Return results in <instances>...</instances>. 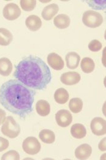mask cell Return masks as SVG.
I'll return each instance as SVG.
<instances>
[{
    "label": "cell",
    "instance_id": "cell-1",
    "mask_svg": "<svg viewBox=\"0 0 106 160\" xmlns=\"http://www.w3.org/2000/svg\"><path fill=\"white\" fill-rule=\"evenodd\" d=\"M35 91L18 80H10L0 88V104L6 110L25 118L33 111Z\"/></svg>",
    "mask_w": 106,
    "mask_h": 160
},
{
    "label": "cell",
    "instance_id": "cell-2",
    "mask_svg": "<svg viewBox=\"0 0 106 160\" xmlns=\"http://www.w3.org/2000/svg\"><path fill=\"white\" fill-rule=\"evenodd\" d=\"M13 77L33 90H43L52 80L48 66L41 58L30 55L20 61L15 66Z\"/></svg>",
    "mask_w": 106,
    "mask_h": 160
},
{
    "label": "cell",
    "instance_id": "cell-3",
    "mask_svg": "<svg viewBox=\"0 0 106 160\" xmlns=\"http://www.w3.org/2000/svg\"><path fill=\"white\" fill-rule=\"evenodd\" d=\"M20 131L19 125L15 119L11 116L6 117L1 128L2 133L10 138H15L19 135Z\"/></svg>",
    "mask_w": 106,
    "mask_h": 160
},
{
    "label": "cell",
    "instance_id": "cell-4",
    "mask_svg": "<svg viewBox=\"0 0 106 160\" xmlns=\"http://www.w3.org/2000/svg\"><path fill=\"white\" fill-rule=\"evenodd\" d=\"M83 24L90 28H97L103 22V17L98 12L93 10L86 11L83 15Z\"/></svg>",
    "mask_w": 106,
    "mask_h": 160
},
{
    "label": "cell",
    "instance_id": "cell-5",
    "mask_svg": "<svg viewBox=\"0 0 106 160\" xmlns=\"http://www.w3.org/2000/svg\"><path fill=\"white\" fill-rule=\"evenodd\" d=\"M22 148L26 153L34 155L38 153L41 150V146L37 138L33 137H29L24 140Z\"/></svg>",
    "mask_w": 106,
    "mask_h": 160
},
{
    "label": "cell",
    "instance_id": "cell-6",
    "mask_svg": "<svg viewBox=\"0 0 106 160\" xmlns=\"http://www.w3.org/2000/svg\"><path fill=\"white\" fill-rule=\"evenodd\" d=\"M21 11L19 6L15 3H9L5 6L3 10L4 17L6 20L13 21L17 20L21 15Z\"/></svg>",
    "mask_w": 106,
    "mask_h": 160
},
{
    "label": "cell",
    "instance_id": "cell-7",
    "mask_svg": "<svg viewBox=\"0 0 106 160\" xmlns=\"http://www.w3.org/2000/svg\"><path fill=\"white\" fill-rule=\"evenodd\" d=\"M90 129L92 133L95 135H104L106 133V120L101 117L94 118L91 121Z\"/></svg>",
    "mask_w": 106,
    "mask_h": 160
},
{
    "label": "cell",
    "instance_id": "cell-8",
    "mask_svg": "<svg viewBox=\"0 0 106 160\" xmlns=\"http://www.w3.org/2000/svg\"><path fill=\"white\" fill-rule=\"evenodd\" d=\"M55 120L61 128H67L72 122V115L68 110L61 109L55 114Z\"/></svg>",
    "mask_w": 106,
    "mask_h": 160
},
{
    "label": "cell",
    "instance_id": "cell-9",
    "mask_svg": "<svg viewBox=\"0 0 106 160\" xmlns=\"http://www.w3.org/2000/svg\"><path fill=\"white\" fill-rule=\"evenodd\" d=\"M60 80L65 85L73 86L80 81L81 75L77 72H68L61 75Z\"/></svg>",
    "mask_w": 106,
    "mask_h": 160
},
{
    "label": "cell",
    "instance_id": "cell-10",
    "mask_svg": "<svg viewBox=\"0 0 106 160\" xmlns=\"http://www.w3.org/2000/svg\"><path fill=\"white\" fill-rule=\"evenodd\" d=\"M47 60L48 65L55 70H62L64 67V61L56 53H50L48 54Z\"/></svg>",
    "mask_w": 106,
    "mask_h": 160
},
{
    "label": "cell",
    "instance_id": "cell-11",
    "mask_svg": "<svg viewBox=\"0 0 106 160\" xmlns=\"http://www.w3.org/2000/svg\"><path fill=\"white\" fill-rule=\"evenodd\" d=\"M92 153V148L87 144L80 145L75 151V155L78 160H87L90 157Z\"/></svg>",
    "mask_w": 106,
    "mask_h": 160
},
{
    "label": "cell",
    "instance_id": "cell-12",
    "mask_svg": "<svg viewBox=\"0 0 106 160\" xmlns=\"http://www.w3.org/2000/svg\"><path fill=\"white\" fill-rule=\"evenodd\" d=\"M26 25L29 30L36 32L42 26V21L37 15H32L26 18Z\"/></svg>",
    "mask_w": 106,
    "mask_h": 160
},
{
    "label": "cell",
    "instance_id": "cell-13",
    "mask_svg": "<svg viewBox=\"0 0 106 160\" xmlns=\"http://www.w3.org/2000/svg\"><path fill=\"white\" fill-rule=\"evenodd\" d=\"M81 60L80 56L77 53L71 52L68 53L66 56V65L70 69H75L78 68Z\"/></svg>",
    "mask_w": 106,
    "mask_h": 160
},
{
    "label": "cell",
    "instance_id": "cell-14",
    "mask_svg": "<svg viewBox=\"0 0 106 160\" xmlns=\"http://www.w3.org/2000/svg\"><path fill=\"white\" fill-rule=\"evenodd\" d=\"M59 7L57 4H51L46 6L42 11L41 15L44 20L50 21L57 13Z\"/></svg>",
    "mask_w": 106,
    "mask_h": 160
},
{
    "label": "cell",
    "instance_id": "cell-15",
    "mask_svg": "<svg viewBox=\"0 0 106 160\" xmlns=\"http://www.w3.org/2000/svg\"><path fill=\"white\" fill-rule=\"evenodd\" d=\"M70 133L73 137L77 139H82L86 136L87 131L84 125L82 124H74L70 129Z\"/></svg>",
    "mask_w": 106,
    "mask_h": 160
},
{
    "label": "cell",
    "instance_id": "cell-16",
    "mask_svg": "<svg viewBox=\"0 0 106 160\" xmlns=\"http://www.w3.org/2000/svg\"><path fill=\"white\" fill-rule=\"evenodd\" d=\"M54 25L59 29L68 28L70 24V18L66 14H59L53 20Z\"/></svg>",
    "mask_w": 106,
    "mask_h": 160
},
{
    "label": "cell",
    "instance_id": "cell-17",
    "mask_svg": "<svg viewBox=\"0 0 106 160\" xmlns=\"http://www.w3.org/2000/svg\"><path fill=\"white\" fill-rule=\"evenodd\" d=\"M13 69L12 62L8 58H0V75L3 77H8Z\"/></svg>",
    "mask_w": 106,
    "mask_h": 160
},
{
    "label": "cell",
    "instance_id": "cell-18",
    "mask_svg": "<svg viewBox=\"0 0 106 160\" xmlns=\"http://www.w3.org/2000/svg\"><path fill=\"white\" fill-rule=\"evenodd\" d=\"M35 108L38 114L41 117H46L50 112V104L46 100L38 101L36 104Z\"/></svg>",
    "mask_w": 106,
    "mask_h": 160
},
{
    "label": "cell",
    "instance_id": "cell-19",
    "mask_svg": "<svg viewBox=\"0 0 106 160\" xmlns=\"http://www.w3.org/2000/svg\"><path fill=\"white\" fill-rule=\"evenodd\" d=\"M54 99L59 104L66 103L69 99V94L68 91L64 88H59L55 91Z\"/></svg>",
    "mask_w": 106,
    "mask_h": 160
},
{
    "label": "cell",
    "instance_id": "cell-20",
    "mask_svg": "<svg viewBox=\"0 0 106 160\" xmlns=\"http://www.w3.org/2000/svg\"><path fill=\"white\" fill-rule=\"evenodd\" d=\"M39 137L43 142L52 144L55 141V135L53 131L48 129H43L39 133Z\"/></svg>",
    "mask_w": 106,
    "mask_h": 160
},
{
    "label": "cell",
    "instance_id": "cell-21",
    "mask_svg": "<svg viewBox=\"0 0 106 160\" xmlns=\"http://www.w3.org/2000/svg\"><path fill=\"white\" fill-rule=\"evenodd\" d=\"M13 40V35L9 30L5 28H0V45L7 46Z\"/></svg>",
    "mask_w": 106,
    "mask_h": 160
},
{
    "label": "cell",
    "instance_id": "cell-22",
    "mask_svg": "<svg viewBox=\"0 0 106 160\" xmlns=\"http://www.w3.org/2000/svg\"><path fill=\"white\" fill-rule=\"evenodd\" d=\"M95 64L93 60L90 58H84L81 62V68L86 73H90L95 69Z\"/></svg>",
    "mask_w": 106,
    "mask_h": 160
},
{
    "label": "cell",
    "instance_id": "cell-23",
    "mask_svg": "<svg viewBox=\"0 0 106 160\" xmlns=\"http://www.w3.org/2000/svg\"><path fill=\"white\" fill-rule=\"evenodd\" d=\"M68 107L71 112L74 113H78L83 109V102L79 98H73L70 100Z\"/></svg>",
    "mask_w": 106,
    "mask_h": 160
},
{
    "label": "cell",
    "instance_id": "cell-24",
    "mask_svg": "<svg viewBox=\"0 0 106 160\" xmlns=\"http://www.w3.org/2000/svg\"><path fill=\"white\" fill-rule=\"evenodd\" d=\"M88 6L95 10H104L106 9V0L86 1Z\"/></svg>",
    "mask_w": 106,
    "mask_h": 160
},
{
    "label": "cell",
    "instance_id": "cell-25",
    "mask_svg": "<svg viewBox=\"0 0 106 160\" xmlns=\"http://www.w3.org/2000/svg\"><path fill=\"white\" fill-rule=\"evenodd\" d=\"M37 4L35 0H21L20 1V5L21 9L24 11H32L33 10Z\"/></svg>",
    "mask_w": 106,
    "mask_h": 160
},
{
    "label": "cell",
    "instance_id": "cell-26",
    "mask_svg": "<svg viewBox=\"0 0 106 160\" xmlns=\"http://www.w3.org/2000/svg\"><path fill=\"white\" fill-rule=\"evenodd\" d=\"M2 160H19L20 159L19 154L16 150H11L5 153L1 158Z\"/></svg>",
    "mask_w": 106,
    "mask_h": 160
},
{
    "label": "cell",
    "instance_id": "cell-27",
    "mask_svg": "<svg viewBox=\"0 0 106 160\" xmlns=\"http://www.w3.org/2000/svg\"><path fill=\"white\" fill-rule=\"evenodd\" d=\"M102 47L103 46L101 42L97 40H92L90 42L88 46L89 50L94 52L99 51L102 49Z\"/></svg>",
    "mask_w": 106,
    "mask_h": 160
},
{
    "label": "cell",
    "instance_id": "cell-28",
    "mask_svg": "<svg viewBox=\"0 0 106 160\" xmlns=\"http://www.w3.org/2000/svg\"><path fill=\"white\" fill-rule=\"evenodd\" d=\"M9 146V141L3 137H0V152L7 149Z\"/></svg>",
    "mask_w": 106,
    "mask_h": 160
},
{
    "label": "cell",
    "instance_id": "cell-29",
    "mask_svg": "<svg viewBox=\"0 0 106 160\" xmlns=\"http://www.w3.org/2000/svg\"><path fill=\"white\" fill-rule=\"evenodd\" d=\"M98 147H99V149L101 151H103V152L106 151V138H104L100 141L98 145Z\"/></svg>",
    "mask_w": 106,
    "mask_h": 160
},
{
    "label": "cell",
    "instance_id": "cell-30",
    "mask_svg": "<svg viewBox=\"0 0 106 160\" xmlns=\"http://www.w3.org/2000/svg\"><path fill=\"white\" fill-rule=\"evenodd\" d=\"M6 113L5 111L0 109V125L3 124V122H4V121L6 118Z\"/></svg>",
    "mask_w": 106,
    "mask_h": 160
}]
</instances>
